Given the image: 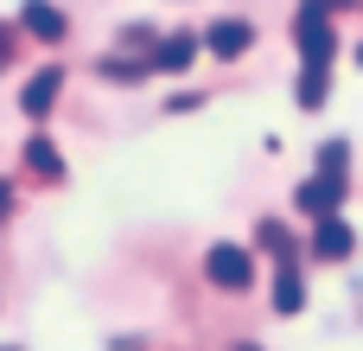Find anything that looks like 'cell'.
<instances>
[{"instance_id": "cell-17", "label": "cell", "mask_w": 363, "mask_h": 351, "mask_svg": "<svg viewBox=\"0 0 363 351\" xmlns=\"http://www.w3.org/2000/svg\"><path fill=\"white\" fill-rule=\"evenodd\" d=\"M357 64H363V45H357Z\"/></svg>"}, {"instance_id": "cell-16", "label": "cell", "mask_w": 363, "mask_h": 351, "mask_svg": "<svg viewBox=\"0 0 363 351\" xmlns=\"http://www.w3.org/2000/svg\"><path fill=\"white\" fill-rule=\"evenodd\" d=\"M236 351H262V345H236Z\"/></svg>"}, {"instance_id": "cell-18", "label": "cell", "mask_w": 363, "mask_h": 351, "mask_svg": "<svg viewBox=\"0 0 363 351\" xmlns=\"http://www.w3.org/2000/svg\"><path fill=\"white\" fill-rule=\"evenodd\" d=\"M0 351H13V345H0Z\"/></svg>"}, {"instance_id": "cell-13", "label": "cell", "mask_w": 363, "mask_h": 351, "mask_svg": "<svg viewBox=\"0 0 363 351\" xmlns=\"http://www.w3.org/2000/svg\"><path fill=\"white\" fill-rule=\"evenodd\" d=\"M255 243H262V249H274L281 262H294V243H287V230H281V224H262V230H255Z\"/></svg>"}, {"instance_id": "cell-4", "label": "cell", "mask_w": 363, "mask_h": 351, "mask_svg": "<svg viewBox=\"0 0 363 351\" xmlns=\"http://www.w3.org/2000/svg\"><path fill=\"white\" fill-rule=\"evenodd\" d=\"M198 45H204L211 58H242V51L255 45V26H249V19H217V26H211Z\"/></svg>"}, {"instance_id": "cell-2", "label": "cell", "mask_w": 363, "mask_h": 351, "mask_svg": "<svg viewBox=\"0 0 363 351\" xmlns=\"http://www.w3.org/2000/svg\"><path fill=\"white\" fill-rule=\"evenodd\" d=\"M204 275H211V288H223V294H249V288H255V256L236 249V243H211Z\"/></svg>"}, {"instance_id": "cell-12", "label": "cell", "mask_w": 363, "mask_h": 351, "mask_svg": "<svg viewBox=\"0 0 363 351\" xmlns=\"http://www.w3.org/2000/svg\"><path fill=\"white\" fill-rule=\"evenodd\" d=\"M319 102H325V70L306 64V70H300V109H319Z\"/></svg>"}, {"instance_id": "cell-6", "label": "cell", "mask_w": 363, "mask_h": 351, "mask_svg": "<svg viewBox=\"0 0 363 351\" xmlns=\"http://www.w3.org/2000/svg\"><path fill=\"white\" fill-rule=\"evenodd\" d=\"M351 243H357L351 224H338V217H319V224H313V256H319V262H345Z\"/></svg>"}, {"instance_id": "cell-10", "label": "cell", "mask_w": 363, "mask_h": 351, "mask_svg": "<svg viewBox=\"0 0 363 351\" xmlns=\"http://www.w3.org/2000/svg\"><path fill=\"white\" fill-rule=\"evenodd\" d=\"M26 166H32L38 179H64V160H57V147H51L45 134H32V141H26Z\"/></svg>"}, {"instance_id": "cell-5", "label": "cell", "mask_w": 363, "mask_h": 351, "mask_svg": "<svg viewBox=\"0 0 363 351\" xmlns=\"http://www.w3.org/2000/svg\"><path fill=\"white\" fill-rule=\"evenodd\" d=\"M338 198H345V185H338V179H319V173H313V179L294 192L300 217H313V224H319V217H332V211H338Z\"/></svg>"}, {"instance_id": "cell-1", "label": "cell", "mask_w": 363, "mask_h": 351, "mask_svg": "<svg viewBox=\"0 0 363 351\" xmlns=\"http://www.w3.org/2000/svg\"><path fill=\"white\" fill-rule=\"evenodd\" d=\"M294 38H300V58L313 70H325L332 51H338V38H332V0H306L300 19H294Z\"/></svg>"}, {"instance_id": "cell-7", "label": "cell", "mask_w": 363, "mask_h": 351, "mask_svg": "<svg viewBox=\"0 0 363 351\" xmlns=\"http://www.w3.org/2000/svg\"><path fill=\"white\" fill-rule=\"evenodd\" d=\"M26 32H32L38 45H57V38H64V13H57L51 0H26Z\"/></svg>"}, {"instance_id": "cell-9", "label": "cell", "mask_w": 363, "mask_h": 351, "mask_svg": "<svg viewBox=\"0 0 363 351\" xmlns=\"http://www.w3.org/2000/svg\"><path fill=\"white\" fill-rule=\"evenodd\" d=\"M300 307H306L300 269H294V262H281V269H274V313H300Z\"/></svg>"}, {"instance_id": "cell-11", "label": "cell", "mask_w": 363, "mask_h": 351, "mask_svg": "<svg viewBox=\"0 0 363 351\" xmlns=\"http://www.w3.org/2000/svg\"><path fill=\"white\" fill-rule=\"evenodd\" d=\"M345 160H351V147H345V141H325V147H319V179H338V185H345Z\"/></svg>"}, {"instance_id": "cell-3", "label": "cell", "mask_w": 363, "mask_h": 351, "mask_svg": "<svg viewBox=\"0 0 363 351\" xmlns=\"http://www.w3.org/2000/svg\"><path fill=\"white\" fill-rule=\"evenodd\" d=\"M57 96H64V70H57V64H45V70L19 90V109H26L32 122H45V115L57 109Z\"/></svg>"}, {"instance_id": "cell-14", "label": "cell", "mask_w": 363, "mask_h": 351, "mask_svg": "<svg viewBox=\"0 0 363 351\" xmlns=\"http://www.w3.org/2000/svg\"><path fill=\"white\" fill-rule=\"evenodd\" d=\"M140 70H147V64H128V58H115V64H108V58H102V77H115V83H134Z\"/></svg>"}, {"instance_id": "cell-8", "label": "cell", "mask_w": 363, "mask_h": 351, "mask_svg": "<svg viewBox=\"0 0 363 351\" xmlns=\"http://www.w3.org/2000/svg\"><path fill=\"white\" fill-rule=\"evenodd\" d=\"M191 58H198V38L179 32V38H166V45L147 58V70H172V77H179V70H191Z\"/></svg>"}, {"instance_id": "cell-15", "label": "cell", "mask_w": 363, "mask_h": 351, "mask_svg": "<svg viewBox=\"0 0 363 351\" xmlns=\"http://www.w3.org/2000/svg\"><path fill=\"white\" fill-rule=\"evenodd\" d=\"M6 211H13V185L0 179V217H6Z\"/></svg>"}]
</instances>
